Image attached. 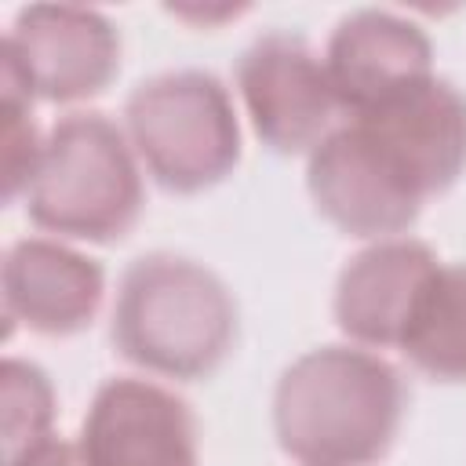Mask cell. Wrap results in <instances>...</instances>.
Masks as SVG:
<instances>
[{"instance_id": "1", "label": "cell", "mask_w": 466, "mask_h": 466, "mask_svg": "<svg viewBox=\"0 0 466 466\" xmlns=\"http://www.w3.org/2000/svg\"><path fill=\"white\" fill-rule=\"evenodd\" d=\"M408 408L400 371L364 346H317L273 390V433L299 466H371L393 448Z\"/></svg>"}, {"instance_id": "13", "label": "cell", "mask_w": 466, "mask_h": 466, "mask_svg": "<svg viewBox=\"0 0 466 466\" xmlns=\"http://www.w3.org/2000/svg\"><path fill=\"white\" fill-rule=\"evenodd\" d=\"M397 350L430 379L466 382V262L430 273Z\"/></svg>"}, {"instance_id": "4", "label": "cell", "mask_w": 466, "mask_h": 466, "mask_svg": "<svg viewBox=\"0 0 466 466\" xmlns=\"http://www.w3.org/2000/svg\"><path fill=\"white\" fill-rule=\"evenodd\" d=\"M124 131L138 164L167 193H200L240 164V120L229 87L208 69H167L124 102Z\"/></svg>"}, {"instance_id": "8", "label": "cell", "mask_w": 466, "mask_h": 466, "mask_svg": "<svg viewBox=\"0 0 466 466\" xmlns=\"http://www.w3.org/2000/svg\"><path fill=\"white\" fill-rule=\"evenodd\" d=\"M76 444L87 466H200L193 408L135 375L106 379L95 390Z\"/></svg>"}, {"instance_id": "9", "label": "cell", "mask_w": 466, "mask_h": 466, "mask_svg": "<svg viewBox=\"0 0 466 466\" xmlns=\"http://www.w3.org/2000/svg\"><path fill=\"white\" fill-rule=\"evenodd\" d=\"M346 120L360 124L379 146H386L426 200L451 189L466 171V95L437 73Z\"/></svg>"}, {"instance_id": "2", "label": "cell", "mask_w": 466, "mask_h": 466, "mask_svg": "<svg viewBox=\"0 0 466 466\" xmlns=\"http://www.w3.org/2000/svg\"><path fill=\"white\" fill-rule=\"evenodd\" d=\"M109 339L135 368L197 382L215 375L229 357L237 342V302L204 262L149 251L116 284Z\"/></svg>"}, {"instance_id": "10", "label": "cell", "mask_w": 466, "mask_h": 466, "mask_svg": "<svg viewBox=\"0 0 466 466\" xmlns=\"http://www.w3.org/2000/svg\"><path fill=\"white\" fill-rule=\"evenodd\" d=\"M102 295L106 269L62 240L22 237L4 251L0 299L7 331L22 324L51 339L76 335L95 324Z\"/></svg>"}, {"instance_id": "15", "label": "cell", "mask_w": 466, "mask_h": 466, "mask_svg": "<svg viewBox=\"0 0 466 466\" xmlns=\"http://www.w3.org/2000/svg\"><path fill=\"white\" fill-rule=\"evenodd\" d=\"M0 91H4V131H0V142H4V200L15 204V197L25 193L29 178L36 171L44 138H40L36 120H33V98L7 76H0Z\"/></svg>"}, {"instance_id": "3", "label": "cell", "mask_w": 466, "mask_h": 466, "mask_svg": "<svg viewBox=\"0 0 466 466\" xmlns=\"http://www.w3.org/2000/svg\"><path fill=\"white\" fill-rule=\"evenodd\" d=\"M25 215L58 240H124L146 208L138 157L120 124L76 109L51 124L25 186Z\"/></svg>"}, {"instance_id": "14", "label": "cell", "mask_w": 466, "mask_h": 466, "mask_svg": "<svg viewBox=\"0 0 466 466\" xmlns=\"http://www.w3.org/2000/svg\"><path fill=\"white\" fill-rule=\"evenodd\" d=\"M4 462L18 459L22 451L36 448L40 441L55 437V390L51 379L33 364L7 357L4 360Z\"/></svg>"}, {"instance_id": "5", "label": "cell", "mask_w": 466, "mask_h": 466, "mask_svg": "<svg viewBox=\"0 0 466 466\" xmlns=\"http://www.w3.org/2000/svg\"><path fill=\"white\" fill-rule=\"evenodd\" d=\"M120 73L116 25L84 4H29L0 44V76L33 102H84Z\"/></svg>"}, {"instance_id": "12", "label": "cell", "mask_w": 466, "mask_h": 466, "mask_svg": "<svg viewBox=\"0 0 466 466\" xmlns=\"http://www.w3.org/2000/svg\"><path fill=\"white\" fill-rule=\"evenodd\" d=\"M324 66L346 116L375 106L379 98L433 73V44L411 18L397 11L364 7L346 18L328 36Z\"/></svg>"}, {"instance_id": "11", "label": "cell", "mask_w": 466, "mask_h": 466, "mask_svg": "<svg viewBox=\"0 0 466 466\" xmlns=\"http://www.w3.org/2000/svg\"><path fill=\"white\" fill-rule=\"evenodd\" d=\"M437 266L441 258L433 255V248L415 237L368 244L342 266L335 280V324L353 346L397 350L415 299Z\"/></svg>"}, {"instance_id": "6", "label": "cell", "mask_w": 466, "mask_h": 466, "mask_svg": "<svg viewBox=\"0 0 466 466\" xmlns=\"http://www.w3.org/2000/svg\"><path fill=\"white\" fill-rule=\"evenodd\" d=\"M317 211L360 240H390L415 226L426 197L408 171L353 120L339 124L306 160Z\"/></svg>"}, {"instance_id": "7", "label": "cell", "mask_w": 466, "mask_h": 466, "mask_svg": "<svg viewBox=\"0 0 466 466\" xmlns=\"http://www.w3.org/2000/svg\"><path fill=\"white\" fill-rule=\"evenodd\" d=\"M237 91L255 135L273 153H313L342 113L324 55L295 33L255 36L237 58Z\"/></svg>"}, {"instance_id": "16", "label": "cell", "mask_w": 466, "mask_h": 466, "mask_svg": "<svg viewBox=\"0 0 466 466\" xmlns=\"http://www.w3.org/2000/svg\"><path fill=\"white\" fill-rule=\"evenodd\" d=\"M4 466H87V462H84L76 441L47 437V441H40L36 448L22 451L18 459H11V462H4Z\"/></svg>"}]
</instances>
